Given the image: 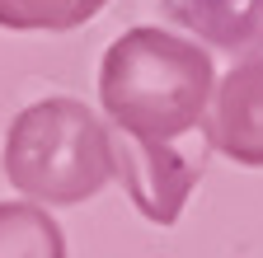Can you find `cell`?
<instances>
[{"instance_id": "obj_1", "label": "cell", "mask_w": 263, "mask_h": 258, "mask_svg": "<svg viewBox=\"0 0 263 258\" xmlns=\"http://www.w3.org/2000/svg\"><path fill=\"white\" fill-rule=\"evenodd\" d=\"M212 89V56L170 28H127L99 61V104L108 132L132 146H164L202 132Z\"/></svg>"}, {"instance_id": "obj_2", "label": "cell", "mask_w": 263, "mask_h": 258, "mask_svg": "<svg viewBox=\"0 0 263 258\" xmlns=\"http://www.w3.org/2000/svg\"><path fill=\"white\" fill-rule=\"evenodd\" d=\"M0 165L28 202L80 207L113 183L108 122L80 99H38L10 122Z\"/></svg>"}, {"instance_id": "obj_3", "label": "cell", "mask_w": 263, "mask_h": 258, "mask_svg": "<svg viewBox=\"0 0 263 258\" xmlns=\"http://www.w3.org/2000/svg\"><path fill=\"white\" fill-rule=\"evenodd\" d=\"M108 141H113V178H122L132 207L155 225H174L188 192L207 174L212 132L202 127V132H193L183 141H164V146H132L113 132Z\"/></svg>"}, {"instance_id": "obj_4", "label": "cell", "mask_w": 263, "mask_h": 258, "mask_svg": "<svg viewBox=\"0 0 263 258\" xmlns=\"http://www.w3.org/2000/svg\"><path fill=\"white\" fill-rule=\"evenodd\" d=\"M207 132L212 150H221L235 165L263 169V52L221 75V85L212 89Z\"/></svg>"}, {"instance_id": "obj_5", "label": "cell", "mask_w": 263, "mask_h": 258, "mask_svg": "<svg viewBox=\"0 0 263 258\" xmlns=\"http://www.w3.org/2000/svg\"><path fill=\"white\" fill-rule=\"evenodd\" d=\"M164 14L188 28L193 43L207 38L226 56L263 52V0H164Z\"/></svg>"}, {"instance_id": "obj_6", "label": "cell", "mask_w": 263, "mask_h": 258, "mask_svg": "<svg viewBox=\"0 0 263 258\" xmlns=\"http://www.w3.org/2000/svg\"><path fill=\"white\" fill-rule=\"evenodd\" d=\"M0 258H66V235L38 202H0Z\"/></svg>"}, {"instance_id": "obj_7", "label": "cell", "mask_w": 263, "mask_h": 258, "mask_svg": "<svg viewBox=\"0 0 263 258\" xmlns=\"http://www.w3.org/2000/svg\"><path fill=\"white\" fill-rule=\"evenodd\" d=\"M108 0H0V28L10 33H71L85 28Z\"/></svg>"}]
</instances>
